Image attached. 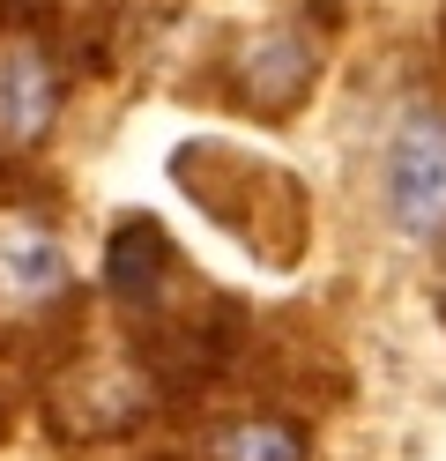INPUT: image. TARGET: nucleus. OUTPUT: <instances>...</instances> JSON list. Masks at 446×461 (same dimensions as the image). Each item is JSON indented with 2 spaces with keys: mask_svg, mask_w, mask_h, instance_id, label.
I'll list each match as a JSON object with an SVG mask.
<instances>
[{
  "mask_svg": "<svg viewBox=\"0 0 446 461\" xmlns=\"http://www.w3.org/2000/svg\"><path fill=\"white\" fill-rule=\"evenodd\" d=\"M8 431H15V380L0 372V447H8Z\"/></svg>",
  "mask_w": 446,
  "mask_h": 461,
  "instance_id": "nucleus-9",
  "label": "nucleus"
},
{
  "mask_svg": "<svg viewBox=\"0 0 446 461\" xmlns=\"http://www.w3.org/2000/svg\"><path fill=\"white\" fill-rule=\"evenodd\" d=\"M313 82H320V38L305 23H260V31L231 38L208 97H231L253 120H290L313 97Z\"/></svg>",
  "mask_w": 446,
  "mask_h": 461,
  "instance_id": "nucleus-3",
  "label": "nucleus"
},
{
  "mask_svg": "<svg viewBox=\"0 0 446 461\" xmlns=\"http://www.w3.org/2000/svg\"><path fill=\"white\" fill-rule=\"evenodd\" d=\"M68 291H82V283L52 230V209H38V201L0 209V321H30V312L59 305Z\"/></svg>",
  "mask_w": 446,
  "mask_h": 461,
  "instance_id": "nucleus-5",
  "label": "nucleus"
},
{
  "mask_svg": "<svg viewBox=\"0 0 446 461\" xmlns=\"http://www.w3.org/2000/svg\"><path fill=\"white\" fill-rule=\"evenodd\" d=\"M208 461H313V431L290 410H238L201 431Z\"/></svg>",
  "mask_w": 446,
  "mask_h": 461,
  "instance_id": "nucleus-7",
  "label": "nucleus"
},
{
  "mask_svg": "<svg viewBox=\"0 0 446 461\" xmlns=\"http://www.w3.org/2000/svg\"><path fill=\"white\" fill-rule=\"evenodd\" d=\"M171 179L194 194V209L208 223H223L268 268H290L305 253L313 209H305V186L283 164H260L246 149H231V141H187V149H171Z\"/></svg>",
  "mask_w": 446,
  "mask_h": 461,
  "instance_id": "nucleus-1",
  "label": "nucleus"
},
{
  "mask_svg": "<svg viewBox=\"0 0 446 461\" xmlns=\"http://www.w3.org/2000/svg\"><path fill=\"white\" fill-rule=\"evenodd\" d=\"M59 112H68V68H59L52 38L38 31H0V149L15 164L38 157Z\"/></svg>",
  "mask_w": 446,
  "mask_h": 461,
  "instance_id": "nucleus-4",
  "label": "nucleus"
},
{
  "mask_svg": "<svg viewBox=\"0 0 446 461\" xmlns=\"http://www.w3.org/2000/svg\"><path fill=\"white\" fill-rule=\"evenodd\" d=\"M387 216L409 239L446 230V112H416L402 120V134L387 141Z\"/></svg>",
  "mask_w": 446,
  "mask_h": 461,
  "instance_id": "nucleus-6",
  "label": "nucleus"
},
{
  "mask_svg": "<svg viewBox=\"0 0 446 461\" xmlns=\"http://www.w3.org/2000/svg\"><path fill=\"white\" fill-rule=\"evenodd\" d=\"M97 283H105V298L119 312V328H149V321H164V312H178L201 283H187V261H178V246H171V230L164 216H119L105 230V261H97Z\"/></svg>",
  "mask_w": 446,
  "mask_h": 461,
  "instance_id": "nucleus-2",
  "label": "nucleus"
},
{
  "mask_svg": "<svg viewBox=\"0 0 446 461\" xmlns=\"http://www.w3.org/2000/svg\"><path fill=\"white\" fill-rule=\"evenodd\" d=\"M127 461H208L201 447H134Z\"/></svg>",
  "mask_w": 446,
  "mask_h": 461,
  "instance_id": "nucleus-8",
  "label": "nucleus"
}]
</instances>
